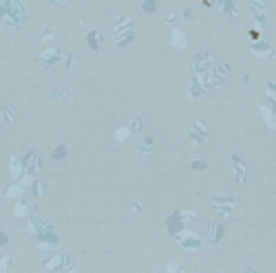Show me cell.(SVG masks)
<instances>
[{
	"label": "cell",
	"instance_id": "1",
	"mask_svg": "<svg viewBox=\"0 0 276 273\" xmlns=\"http://www.w3.org/2000/svg\"><path fill=\"white\" fill-rule=\"evenodd\" d=\"M179 238H183L186 242H183V247H197V236H192L190 231H183V234H179Z\"/></svg>",
	"mask_w": 276,
	"mask_h": 273
},
{
	"label": "cell",
	"instance_id": "2",
	"mask_svg": "<svg viewBox=\"0 0 276 273\" xmlns=\"http://www.w3.org/2000/svg\"><path fill=\"white\" fill-rule=\"evenodd\" d=\"M117 139H119V141L128 139V130H117Z\"/></svg>",
	"mask_w": 276,
	"mask_h": 273
}]
</instances>
